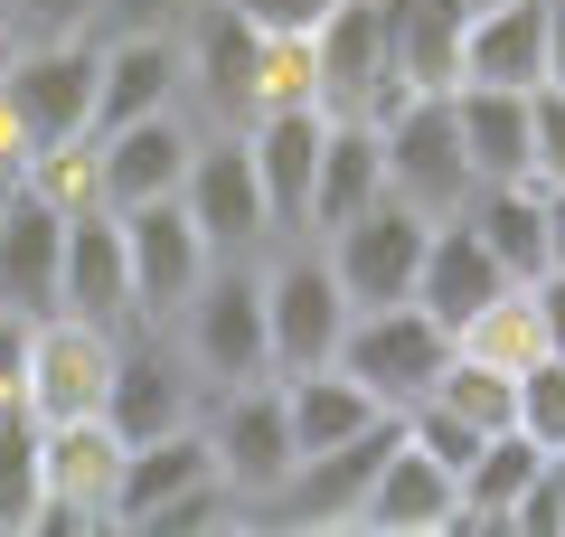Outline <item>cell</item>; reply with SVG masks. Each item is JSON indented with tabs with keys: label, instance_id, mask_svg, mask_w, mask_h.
I'll use <instances>...</instances> for the list:
<instances>
[{
	"label": "cell",
	"instance_id": "obj_14",
	"mask_svg": "<svg viewBox=\"0 0 565 537\" xmlns=\"http://www.w3.org/2000/svg\"><path fill=\"white\" fill-rule=\"evenodd\" d=\"M122 453H132V443H122L104 415L47 424V499H39V528H114Z\"/></svg>",
	"mask_w": 565,
	"mask_h": 537
},
{
	"label": "cell",
	"instance_id": "obj_4",
	"mask_svg": "<svg viewBox=\"0 0 565 537\" xmlns=\"http://www.w3.org/2000/svg\"><path fill=\"white\" fill-rule=\"evenodd\" d=\"M415 95L396 66V29H386V0H340L321 29H311V104L321 114H359L386 123Z\"/></svg>",
	"mask_w": 565,
	"mask_h": 537
},
{
	"label": "cell",
	"instance_id": "obj_17",
	"mask_svg": "<svg viewBox=\"0 0 565 537\" xmlns=\"http://www.w3.org/2000/svg\"><path fill=\"white\" fill-rule=\"evenodd\" d=\"M57 312L141 330L132 320V264H122V218L95 199H66V264H57Z\"/></svg>",
	"mask_w": 565,
	"mask_h": 537
},
{
	"label": "cell",
	"instance_id": "obj_35",
	"mask_svg": "<svg viewBox=\"0 0 565 537\" xmlns=\"http://www.w3.org/2000/svg\"><path fill=\"white\" fill-rule=\"evenodd\" d=\"M527 179H565V85H537L527 95Z\"/></svg>",
	"mask_w": 565,
	"mask_h": 537
},
{
	"label": "cell",
	"instance_id": "obj_23",
	"mask_svg": "<svg viewBox=\"0 0 565 537\" xmlns=\"http://www.w3.org/2000/svg\"><path fill=\"white\" fill-rule=\"evenodd\" d=\"M199 481H217V453H207V424H170V434H141L132 453H122V481H114V528L141 537V518L170 509L180 491H199Z\"/></svg>",
	"mask_w": 565,
	"mask_h": 537
},
{
	"label": "cell",
	"instance_id": "obj_9",
	"mask_svg": "<svg viewBox=\"0 0 565 537\" xmlns=\"http://www.w3.org/2000/svg\"><path fill=\"white\" fill-rule=\"evenodd\" d=\"M114 349H122V330H104V320H76V312L29 320V378H20V406H29L39 424L104 415V387H114Z\"/></svg>",
	"mask_w": 565,
	"mask_h": 537
},
{
	"label": "cell",
	"instance_id": "obj_12",
	"mask_svg": "<svg viewBox=\"0 0 565 537\" xmlns=\"http://www.w3.org/2000/svg\"><path fill=\"white\" fill-rule=\"evenodd\" d=\"M122 264H132V320L161 330L217 255H207V236L189 227L180 199H151V208H122Z\"/></svg>",
	"mask_w": 565,
	"mask_h": 537
},
{
	"label": "cell",
	"instance_id": "obj_39",
	"mask_svg": "<svg viewBox=\"0 0 565 537\" xmlns=\"http://www.w3.org/2000/svg\"><path fill=\"white\" fill-rule=\"evenodd\" d=\"M527 302H537V339L565 358V264H546V274H527Z\"/></svg>",
	"mask_w": 565,
	"mask_h": 537
},
{
	"label": "cell",
	"instance_id": "obj_44",
	"mask_svg": "<svg viewBox=\"0 0 565 537\" xmlns=\"http://www.w3.org/2000/svg\"><path fill=\"white\" fill-rule=\"evenodd\" d=\"M546 491H556V509H565V443L546 453Z\"/></svg>",
	"mask_w": 565,
	"mask_h": 537
},
{
	"label": "cell",
	"instance_id": "obj_8",
	"mask_svg": "<svg viewBox=\"0 0 565 537\" xmlns=\"http://www.w3.org/2000/svg\"><path fill=\"white\" fill-rule=\"evenodd\" d=\"M424 236H434V218L424 208H405L396 189L386 199H367L359 218H340L321 236L330 274H340L349 312H367V302H415V264H424Z\"/></svg>",
	"mask_w": 565,
	"mask_h": 537
},
{
	"label": "cell",
	"instance_id": "obj_32",
	"mask_svg": "<svg viewBox=\"0 0 565 537\" xmlns=\"http://www.w3.org/2000/svg\"><path fill=\"white\" fill-rule=\"evenodd\" d=\"M434 406L462 415V424H481V434H500V424H519V378L490 368V358H471V349H452L444 378H434Z\"/></svg>",
	"mask_w": 565,
	"mask_h": 537
},
{
	"label": "cell",
	"instance_id": "obj_22",
	"mask_svg": "<svg viewBox=\"0 0 565 537\" xmlns=\"http://www.w3.org/2000/svg\"><path fill=\"white\" fill-rule=\"evenodd\" d=\"M509 283H519V274H509V264L490 255V245L471 236L462 218H434V236H424V264H415V302L444 320V330H462V320L481 312V302H500Z\"/></svg>",
	"mask_w": 565,
	"mask_h": 537
},
{
	"label": "cell",
	"instance_id": "obj_11",
	"mask_svg": "<svg viewBox=\"0 0 565 537\" xmlns=\"http://www.w3.org/2000/svg\"><path fill=\"white\" fill-rule=\"evenodd\" d=\"M207 453H217V481L255 509L282 472H292V415H282V378H245V387H217L207 406Z\"/></svg>",
	"mask_w": 565,
	"mask_h": 537
},
{
	"label": "cell",
	"instance_id": "obj_27",
	"mask_svg": "<svg viewBox=\"0 0 565 537\" xmlns=\"http://www.w3.org/2000/svg\"><path fill=\"white\" fill-rule=\"evenodd\" d=\"M509 274H546V227H537V179H471V199L452 208Z\"/></svg>",
	"mask_w": 565,
	"mask_h": 537
},
{
	"label": "cell",
	"instance_id": "obj_24",
	"mask_svg": "<svg viewBox=\"0 0 565 537\" xmlns=\"http://www.w3.org/2000/svg\"><path fill=\"white\" fill-rule=\"evenodd\" d=\"M367 199H386V141H377V123L330 114L321 160H311V218H302V236H330V227L359 218Z\"/></svg>",
	"mask_w": 565,
	"mask_h": 537
},
{
	"label": "cell",
	"instance_id": "obj_26",
	"mask_svg": "<svg viewBox=\"0 0 565 537\" xmlns=\"http://www.w3.org/2000/svg\"><path fill=\"white\" fill-rule=\"evenodd\" d=\"M282 415H292V453H330V443L367 434L386 406L367 397L349 368H292V378H282Z\"/></svg>",
	"mask_w": 565,
	"mask_h": 537
},
{
	"label": "cell",
	"instance_id": "obj_13",
	"mask_svg": "<svg viewBox=\"0 0 565 537\" xmlns=\"http://www.w3.org/2000/svg\"><path fill=\"white\" fill-rule=\"evenodd\" d=\"M57 264H66V199L29 170L0 208V312L47 320L57 312Z\"/></svg>",
	"mask_w": 565,
	"mask_h": 537
},
{
	"label": "cell",
	"instance_id": "obj_21",
	"mask_svg": "<svg viewBox=\"0 0 565 537\" xmlns=\"http://www.w3.org/2000/svg\"><path fill=\"white\" fill-rule=\"evenodd\" d=\"M180 57H189V85L207 95V114H217V123H236V133H245V123L264 114V57H274V39H255L226 0L199 20V48H180Z\"/></svg>",
	"mask_w": 565,
	"mask_h": 537
},
{
	"label": "cell",
	"instance_id": "obj_25",
	"mask_svg": "<svg viewBox=\"0 0 565 537\" xmlns=\"http://www.w3.org/2000/svg\"><path fill=\"white\" fill-rule=\"evenodd\" d=\"M527 95L537 85H452L471 179H527Z\"/></svg>",
	"mask_w": 565,
	"mask_h": 537
},
{
	"label": "cell",
	"instance_id": "obj_36",
	"mask_svg": "<svg viewBox=\"0 0 565 537\" xmlns=\"http://www.w3.org/2000/svg\"><path fill=\"white\" fill-rule=\"evenodd\" d=\"M226 10H236L255 39H311V29H321L340 0H226Z\"/></svg>",
	"mask_w": 565,
	"mask_h": 537
},
{
	"label": "cell",
	"instance_id": "obj_2",
	"mask_svg": "<svg viewBox=\"0 0 565 537\" xmlns=\"http://www.w3.org/2000/svg\"><path fill=\"white\" fill-rule=\"evenodd\" d=\"M180 330V358L189 378L217 397V387H245V378H274V339H264V264L255 255H217L199 274V293L170 312Z\"/></svg>",
	"mask_w": 565,
	"mask_h": 537
},
{
	"label": "cell",
	"instance_id": "obj_42",
	"mask_svg": "<svg viewBox=\"0 0 565 537\" xmlns=\"http://www.w3.org/2000/svg\"><path fill=\"white\" fill-rule=\"evenodd\" d=\"M20 179H29V160H20V151H0V208H10V189H20Z\"/></svg>",
	"mask_w": 565,
	"mask_h": 537
},
{
	"label": "cell",
	"instance_id": "obj_5",
	"mask_svg": "<svg viewBox=\"0 0 565 537\" xmlns=\"http://www.w3.org/2000/svg\"><path fill=\"white\" fill-rule=\"evenodd\" d=\"M349 330V293L340 274H330L321 236H282V255L264 264V339H274V378H292V368H330V349H340Z\"/></svg>",
	"mask_w": 565,
	"mask_h": 537
},
{
	"label": "cell",
	"instance_id": "obj_7",
	"mask_svg": "<svg viewBox=\"0 0 565 537\" xmlns=\"http://www.w3.org/2000/svg\"><path fill=\"white\" fill-rule=\"evenodd\" d=\"M189 151H199V133H189L180 104L132 114V123H114V133L85 141V199L114 208V218H122V208H151V199H180Z\"/></svg>",
	"mask_w": 565,
	"mask_h": 537
},
{
	"label": "cell",
	"instance_id": "obj_20",
	"mask_svg": "<svg viewBox=\"0 0 565 537\" xmlns=\"http://www.w3.org/2000/svg\"><path fill=\"white\" fill-rule=\"evenodd\" d=\"M546 20L556 0H471L452 85H546Z\"/></svg>",
	"mask_w": 565,
	"mask_h": 537
},
{
	"label": "cell",
	"instance_id": "obj_38",
	"mask_svg": "<svg viewBox=\"0 0 565 537\" xmlns=\"http://www.w3.org/2000/svg\"><path fill=\"white\" fill-rule=\"evenodd\" d=\"M20 39H66V29H95V0H10Z\"/></svg>",
	"mask_w": 565,
	"mask_h": 537
},
{
	"label": "cell",
	"instance_id": "obj_3",
	"mask_svg": "<svg viewBox=\"0 0 565 537\" xmlns=\"http://www.w3.org/2000/svg\"><path fill=\"white\" fill-rule=\"evenodd\" d=\"M444 358H452V330L424 312V302H367V312H349V330H340V349H330V368H349V378H359L386 415H405V406L434 397Z\"/></svg>",
	"mask_w": 565,
	"mask_h": 537
},
{
	"label": "cell",
	"instance_id": "obj_29",
	"mask_svg": "<svg viewBox=\"0 0 565 537\" xmlns=\"http://www.w3.org/2000/svg\"><path fill=\"white\" fill-rule=\"evenodd\" d=\"M462 20H471V0H386L396 66H405V85H415V95L462 76Z\"/></svg>",
	"mask_w": 565,
	"mask_h": 537
},
{
	"label": "cell",
	"instance_id": "obj_43",
	"mask_svg": "<svg viewBox=\"0 0 565 537\" xmlns=\"http://www.w3.org/2000/svg\"><path fill=\"white\" fill-rule=\"evenodd\" d=\"M20 57V20H10V0H0V66Z\"/></svg>",
	"mask_w": 565,
	"mask_h": 537
},
{
	"label": "cell",
	"instance_id": "obj_34",
	"mask_svg": "<svg viewBox=\"0 0 565 537\" xmlns=\"http://www.w3.org/2000/svg\"><path fill=\"white\" fill-rule=\"evenodd\" d=\"M245 518V499L226 491V481H199V491H180L170 509H151L141 518V537H189V528H236Z\"/></svg>",
	"mask_w": 565,
	"mask_h": 537
},
{
	"label": "cell",
	"instance_id": "obj_31",
	"mask_svg": "<svg viewBox=\"0 0 565 537\" xmlns=\"http://www.w3.org/2000/svg\"><path fill=\"white\" fill-rule=\"evenodd\" d=\"M452 349H471V358H490V368H509V378H519L527 358L546 349V339H537V302H527V283H509L500 302H481V312L452 330Z\"/></svg>",
	"mask_w": 565,
	"mask_h": 537
},
{
	"label": "cell",
	"instance_id": "obj_40",
	"mask_svg": "<svg viewBox=\"0 0 565 537\" xmlns=\"http://www.w3.org/2000/svg\"><path fill=\"white\" fill-rule=\"evenodd\" d=\"M20 378H29V320L0 312V406H20Z\"/></svg>",
	"mask_w": 565,
	"mask_h": 537
},
{
	"label": "cell",
	"instance_id": "obj_41",
	"mask_svg": "<svg viewBox=\"0 0 565 537\" xmlns=\"http://www.w3.org/2000/svg\"><path fill=\"white\" fill-rule=\"evenodd\" d=\"M537 227H546V264H565V179L537 189Z\"/></svg>",
	"mask_w": 565,
	"mask_h": 537
},
{
	"label": "cell",
	"instance_id": "obj_10",
	"mask_svg": "<svg viewBox=\"0 0 565 537\" xmlns=\"http://www.w3.org/2000/svg\"><path fill=\"white\" fill-rule=\"evenodd\" d=\"M180 208H189V227L207 236V255H255V245L274 236V218H264V179H255V151H245L236 123L199 133L189 179H180Z\"/></svg>",
	"mask_w": 565,
	"mask_h": 537
},
{
	"label": "cell",
	"instance_id": "obj_15",
	"mask_svg": "<svg viewBox=\"0 0 565 537\" xmlns=\"http://www.w3.org/2000/svg\"><path fill=\"white\" fill-rule=\"evenodd\" d=\"M199 415V378H189V358L161 349V330L141 320V330H122L114 349V387H104V424H114L122 443L141 434H170V424Z\"/></svg>",
	"mask_w": 565,
	"mask_h": 537
},
{
	"label": "cell",
	"instance_id": "obj_28",
	"mask_svg": "<svg viewBox=\"0 0 565 537\" xmlns=\"http://www.w3.org/2000/svg\"><path fill=\"white\" fill-rule=\"evenodd\" d=\"M537 472H546V443H527L519 424L481 434V453L462 462V528H509V509H519V491Z\"/></svg>",
	"mask_w": 565,
	"mask_h": 537
},
{
	"label": "cell",
	"instance_id": "obj_37",
	"mask_svg": "<svg viewBox=\"0 0 565 537\" xmlns=\"http://www.w3.org/2000/svg\"><path fill=\"white\" fill-rule=\"evenodd\" d=\"M189 0H95V29L104 39H141V29H180Z\"/></svg>",
	"mask_w": 565,
	"mask_h": 537
},
{
	"label": "cell",
	"instance_id": "obj_1",
	"mask_svg": "<svg viewBox=\"0 0 565 537\" xmlns=\"http://www.w3.org/2000/svg\"><path fill=\"white\" fill-rule=\"evenodd\" d=\"M95 57L85 29L66 39H20V57L0 66V133L20 141V160H66L95 141Z\"/></svg>",
	"mask_w": 565,
	"mask_h": 537
},
{
	"label": "cell",
	"instance_id": "obj_19",
	"mask_svg": "<svg viewBox=\"0 0 565 537\" xmlns=\"http://www.w3.org/2000/svg\"><path fill=\"white\" fill-rule=\"evenodd\" d=\"M95 133H114V123L132 114H161V104H180L189 85V57H180V29H141V39H95Z\"/></svg>",
	"mask_w": 565,
	"mask_h": 537
},
{
	"label": "cell",
	"instance_id": "obj_30",
	"mask_svg": "<svg viewBox=\"0 0 565 537\" xmlns=\"http://www.w3.org/2000/svg\"><path fill=\"white\" fill-rule=\"evenodd\" d=\"M47 499V424L29 406H0V537H29Z\"/></svg>",
	"mask_w": 565,
	"mask_h": 537
},
{
	"label": "cell",
	"instance_id": "obj_33",
	"mask_svg": "<svg viewBox=\"0 0 565 537\" xmlns=\"http://www.w3.org/2000/svg\"><path fill=\"white\" fill-rule=\"evenodd\" d=\"M519 434L546 443V453L565 443V358H556V349H537V358L519 368Z\"/></svg>",
	"mask_w": 565,
	"mask_h": 537
},
{
	"label": "cell",
	"instance_id": "obj_6",
	"mask_svg": "<svg viewBox=\"0 0 565 537\" xmlns=\"http://www.w3.org/2000/svg\"><path fill=\"white\" fill-rule=\"evenodd\" d=\"M377 141H386V189H396L405 208L452 218V208L471 199V160H462V123H452V85L405 95L396 114L377 123Z\"/></svg>",
	"mask_w": 565,
	"mask_h": 537
},
{
	"label": "cell",
	"instance_id": "obj_16",
	"mask_svg": "<svg viewBox=\"0 0 565 537\" xmlns=\"http://www.w3.org/2000/svg\"><path fill=\"white\" fill-rule=\"evenodd\" d=\"M359 528H367V537H434V528H462V481H452V462H434V453L396 424V443H386L377 481H367V499H359Z\"/></svg>",
	"mask_w": 565,
	"mask_h": 537
},
{
	"label": "cell",
	"instance_id": "obj_18",
	"mask_svg": "<svg viewBox=\"0 0 565 537\" xmlns=\"http://www.w3.org/2000/svg\"><path fill=\"white\" fill-rule=\"evenodd\" d=\"M321 133H330L321 104H274V114L245 123V151H255L274 236H302V218H311V160H321Z\"/></svg>",
	"mask_w": 565,
	"mask_h": 537
}]
</instances>
